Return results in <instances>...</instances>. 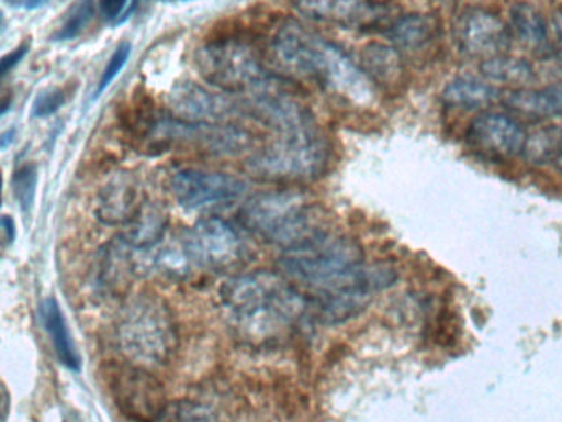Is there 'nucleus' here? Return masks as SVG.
<instances>
[{"mask_svg": "<svg viewBox=\"0 0 562 422\" xmlns=\"http://www.w3.org/2000/svg\"><path fill=\"white\" fill-rule=\"evenodd\" d=\"M278 268L292 284L314 291L318 314L329 323L356 316L395 281L393 269L367 265L359 243L330 232L284 249Z\"/></svg>", "mask_w": 562, "mask_h": 422, "instance_id": "f257e3e1", "label": "nucleus"}, {"mask_svg": "<svg viewBox=\"0 0 562 422\" xmlns=\"http://www.w3.org/2000/svg\"><path fill=\"white\" fill-rule=\"evenodd\" d=\"M220 297L234 330L252 344L281 340L308 310L307 298L278 273L233 276L221 287Z\"/></svg>", "mask_w": 562, "mask_h": 422, "instance_id": "f03ea898", "label": "nucleus"}, {"mask_svg": "<svg viewBox=\"0 0 562 422\" xmlns=\"http://www.w3.org/2000/svg\"><path fill=\"white\" fill-rule=\"evenodd\" d=\"M272 57L297 79L314 80L350 106L369 109L376 102L375 84L342 48L289 21L272 38Z\"/></svg>", "mask_w": 562, "mask_h": 422, "instance_id": "7ed1b4c3", "label": "nucleus"}, {"mask_svg": "<svg viewBox=\"0 0 562 422\" xmlns=\"http://www.w3.org/2000/svg\"><path fill=\"white\" fill-rule=\"evenodd\" d=\"M115 337L126 363L153 371L168 365L177 353V320L164 298L135 295L116 316Z\"/></svg>", "mask_w": 562, "mask_h": 422, "instance_id": "20e7f679", "label": "nucleus"}, {"mask_svg": "<svg viewBox=\"0 0 562 422\" xmlns=\"http://www.w3.org/2000/svg\"><path fill=\"white\" fill-rule=\"evenodd\" d=\"M240 223L262 242L294 248L327 232L323 210L299 190L255 195L240 210Z\"/></svg>", "mask_w": 562, "mask_h": 422, "instance_id": "39448f33", "label": "nucleus"}, {"mask_svg": "<svg viewBox=\"0 0 562 422\" xmlns=\"http://www.w3.org/2000/svg\"><path fill=\"white\" fill-rule=\"evenodd\" d=\"M330 148L321 130L279 135L249 157V175L271 184H307L317 180L329 164Z\"/></svg>", "mask_w": 562, "mask_h": 422, "instance_id": "423d86ee", "label": "nucleus"}, {"mask_svg": "<svg viewBox=\"0 0 562 422\" xmlns=\"http://www.w3.org/2000/svg\"><path fill=\"white\" fill-rule=\"evenodd\" d=\"M194 62L200 76L221 92L249 93L269 80L261 55L239 38L207 42L198 48Z\"/></svg>", "mask_w": 562, "mask_h": 422, "instance_id": "0eeeda50", "label": "nucleus"}, {"mask_svg": "<svg viewBox=\"0 0 562 422\" xmlns=\"http://www.w3.org/2000/svg\"><path fill=\"white\" fill-rule=\"evenodd\" d=\"M183 242L193 265L211 271H231L248 258L249 248L243 235L216 216L196 222Z\"/></svg>", "mask_w": 562, "mask_h": 422, "instance_id": "6e6552de", "label": "nucleus"}, {"mask_svg": "<svg viewBox=\"0 0 562 422\" xmlns=\"http://www.w3.org/2000/svg\"><path fill=\"white\" fill-rule=\"evenodd\" d=\"M113 401L133 422H156L167 412V392L151 371L138 366H115L110 373Z\"/></svg>", "mask_w": 562, "mask_h": 422, "instance_id": "1a4fd4ad", "label": "nucleus"}, {"mask_svg": "<svg viewBox=\"0 0 562 422\" xmlns=\"http://www.w3.org/2000/svg\"><path fill=\"white\" fill-rule=\"evenodd\" d=\"M240 103L249 115L276 130L278 135H294L318 129L311 110L291 93H285L284 89L271 82V79L265 86L249 92L248 99Z\"/></svg>", "mask_w": 562, "mask_h": 422, "instance_id": "9d476101", "label": "nucleus"}, {"mask_svg": "<svg viewBox=\"0 0 562 422\" xmlns=\"http://www.w3.org/2000/svg\"><path fill=\"white\" fill-rule=\"evenodd\" d=\"M170 191L187 210L221 207L248 193V185L220 171L180 170L171 175Z\"/></svg>", "mask_w": 562, "mask_h": 422, "instance_id": "9b49d317", "label": "nucleus"}, {"mask_svg": "<svg viewBox=\"0 0 562 422\" xmlns=\"http://www.w3.org/2000/svg\"><path fill=\"white\" fill-rule=\"evenodd\" d=\"M525 126L508 113L488 112L480 113L467 130V144L486 158L495 160H512L525 152Z\"/></svg>", "mask_w": 562, "mask_h": 422, "instance_id": "f8f14e48", "label": "nucleus"}, {"mask_svg": "<svg viewBox=\"0 0 562 422\" xmlns=\"http://www.w3.org/2000/svg\"><path fill=\"white\" fill-rule=\"evenodd\" d=\"M512 41L509 25L493 12L471 9L458 19L457 42L468 57L483 62L506 54Z\"/></svg>", "mask_w": 562, "mask_h": 422, "instance_id": "ddd939ff", "label": "nucleus"}, {"mask_svg": "<svg viewBox=\"0 0 562 422\" xmlns=\"http://www.w3.org/2000/svg\"><path fill=\"white\" fill-rule=\"evenodd\" d=\"M167 102L171 116L187 123H223L243 109V103L188 80L170 90Z\"/></svg>", "mask_w": 562, "mask_h": 422, "instance_id": "4468645a", "label": "nucleus"}, {"mask_svg": "<svg viewBox=\"0 0 562 422\" xmlns=\"http://www.w3.org/2000/svg\"><path fill=\"white\" fill-rule=\"evenodd\" d=\"M304 18L346 29H367L382 21V5L375 0H291Z\"/></svg>", "mask_w": 562, "mask_h": 422, "instance_id": "2eb2a0df", "label": "nucleus"}, {"mask_svg": "<svg viewBox=\"0 0 562 422\" xmlns=\"http://www.w3.org/2000/svg\"><path fill=\"white\" fill-rule=\"evenodd\" d=\"M138 181L130 174H116L99 195L97 215L106 225H123L132 222L145 203Z\"/></svg>", "mask_w": 562, "mask_h": 422, "instance_id": "dca6fc26", "label": "nucleus"}, {"mask_svg": "<svg viewBox=\"0 0 562 422\" xmlns=\"http://www.w3.org/2000/svg\"><path fill=\"white\" fill-rule=\"evenodd\" d=\"M440 34V22L435 15L414 14L402 15L390 25L386 35L393 47L400 52H420L430 47Z\"/></svg>", "mask_w": 562, "mask_h": 422, "instance_id": "f3484780", "label": "nucleus"}, {"mask_svg": "<svg viewBox=\"0 0 562 422\" xmlns=\"http://www.w3.org/2000/svg\"><path fill=\"white\" fill-rule=\"evenodd\" d=\"M360 67L369 79L375 84L376 89H393L404 79V58L398 48L393 45L372 44L366 45L360 54Z\"/></svg>", "mask_w": 562, "mask_h": 422, "instance_id": "a211bd4d", "label": "nucleus"}, {"mask_svg": "<svg viewBox=\"0 0 562 422\" xmlns=\"http://www.w3.org/2000/svg\"><path fill=\"white\" fill-rule=\"evenodd\" d=\"M502 102L516 115L538 120L554 119L562 116V86L512 90L503 96Z\"/></svg>", "mask_w": 562, "mask_h": 422, "instance_id": "6ab92c4d", "label": "nucleus"}, {"mask_svg": "<svg viewBox=\"0 0 562 422\" xmlns=\"http://www.w3.org/2000/svg\"><path fill=\"white\" fill-rule=\"evenodd\" d=\"M503 99L502 90L485 79L458 77L450 80L441 92V102L451 109L481 110Z\"/></svg>", "mask_w": 562, "mask_h": 422, "instance_id": "aec40b11", "label": "nucleus"}, {"mask_svg": "<svg viewBox=\"0 0 562 422\" xmlns=\"http://www.w3.org/2000/svg\"><path fill=\"white\" fill-rule=\"evenodd\" d=\"M168 215L158 203L146 200L135 219L126 223L122 242L128 248L148 249L158 245L167 233Z\"/></svg>", "mask_w": 562, "mask_h": 422, "instance_id": "412c9836", "label": "nucleus"}, {"mask_svg": "<svg viewBox=\"0 0 562 422\" xmlns=\"http://www.w3.org/2000/svg\"><path fill=\"white\" fill-rule=\"evenodd\" d=\"M480 73L493 86L512 90L528 89L536 79L535 68L528 60L508 54L481 62Z\"/></svg>", "mask_w": 562, "mask_h": 422, "instance_id": "4be33fe9", "label": "nucleus"}, {"mask_svg": "<svg viewBox=\"0 0 562 422\" xmlns=\"http://www.w3.org/2000/svg\"><path fill=\"white\" fill-rule=\"evenodd\" d=\"M509 32L522 47L532 52H549V24L538 9L519 2L509 11Z\"/></svg>", "mask_w": 562, "mask_h": 422, "instance_id": "5701e85b", "label": "nucleus"}, {"mask_svg": "<svg viewBox=\"0 0 562 422\" xmlns=\"http://www.w3.org/2000/svg\"><path fill=\"white\" fill-rule=\"evenodd\" d=\"M41 314L45 331H47L48 336H50L58 359H60L70 371H80L82 363H80V356H78L77 347H75L70 331H68L67 323H65L64 313H61L57 301H55L54 298L45 300L44 303H42Z\"/></svg>", "mask_w": 562, "mask_h": 422, "instance_id": "b1692460", "label": "nucleus"}, {"mask_svg": "<svg viewBox=\"0 0 562 422\" xmlns=\"http://www.w3.org/2000/svg\"><path fill=\"white\" fill-rule=\"evenodd\" d=\"M562 155V125L536 130L526 140L522 157L532 164H555Z\"/></svg>", "mask_w": 562, "mask_h": 422, "instance_id": "393cba45", "label": "nucleus"}, {"mask_svg": "<svg viewBox=\"0 0 562 422\" xmlns=\"http://www.w3.org/2000/svg\"><path fill=\"white\" fill-rule=\"evenodd\" d=\"M95 0H77L70 11L65 14L60 27L54 34V41H74L89 27L92 19L95 18Z\"/></svg>", "mask_w": 562, "mask_h": 422, "instance_id": "a878e982", "label": "nucleus"}, {"mask_svg": "<svg viewBox=\"0 0 562 422\" xmlns=\"http://www.w3.org/2000/svg\"><path fill=\"white\" fill-rule=\"evenodd\" d=\"M12 190L22 210L27 213L31 211L35 200V190H37V167L32 164L19 168L12 178Z\"/></svg>", "mask_w": 562, "mask_h": 422, "instance_id": "bb28decb", "label": "nucleus"}, {"mask_svg": "<svg viewBox=\"0 0 562 422\" xmlns=\"http://www.w3.org/2000/svg\"><path fill=\"white\" fill-rule=\"evenodd\" d=\"M130 55H132V44H130V42H122V44L115 48V52H113L109 64H106L105 73H103L102 79H100L95 97L102 96V93L112 86L113 80L119 77V74L122 73L123 67H125L126 62H128Z\"/></svg>", "mask_w": 562, "mask_h": 422, "instance_id": "cd10ccee", "label": "nucleus"}, {"mask_svg": "<svg viewBox=\"0 0 562 422\" xmlns=\"http://www.w3.org/2000/svg\"><path fill=\"white\" fill-rule=\"evenodd\" d=\"M65 93L61 89L42 90L35 97L34 106H32V116L35 119H44V116L54 115L55 112L64 107Z\"/></svg>", "mask_w": 562, "mask_h": 422, "instance_id": "c85d7f7f", "label": "nucleus"}, {"mask_svg": "<svg viewBox=\"0 0 562 422\" xmlns=\"http://www.w3.org/2000/svg\"><path fill=\"white\" fill-rule=\"evenodd\" d=\"M549 52L562 64V12H555L549 22Z\"/></svg>", "mask_w": 562, "mask_h": 422, "instance_id": "c756f323", "label": "nucleus"}, {"mask_svg": "<svg viewBox=\"0 0 562 422\" xmlns=\"http://www.w3.org/2000/svg\"><path fill=\"white\" fill-rule=\"evenodd\" d=\"M175 422H216V419L201 406L188 404L181 406Z\"/></svg>", "mask_w": 562, "mask_h": 422, "instance_id": "7c9ffc66", "label": "nucleus"}, {"mask_svg": "<svg viewBox=\"0 0 562 422\" xmlns=\"http://www.w3.org/2000/svg\"><path fill=\"white\" fill-rule=\"evenodd\" d=\"M130 0H100V14L106 21L116 22L120 24L123 18V11L128 5Z\"/></svg>", "mask_w": 562, "mask_h": 422, "instance_id": "2f4dec72", "label": "nucleus"}, {"mask_svg": "<svg viewBox=\"0 0 562 422\" xmlns=\"http://www.w3.org/2000/svg\"><path fill=\"white\" fill-rule=\"evenodd\" d=\"M29 48H31V45L29 44L19 45L15 51H12L11 54H8L4 58H2V62H0V76H2V79H4V77L11 73L12 68L18 67V65L24 60Z\"/></svg>", "mask_w": 562, "mask_h": 422, "instance_id": "473e14b6", "label": "nucleus"}, {"mask_svg": "<svg viewBox=\"0 0 562 422\" xmlns=\"http://www.w3.org/2000/svg\"><path fill=\"white\" fill-rule=\"evenodd\" d=\"M50 0H5V4L22 11H37V9L47 5Z\"/></svg>", "mask_w": 562, "mask_h": 422, "instance_id": "72a5a7b5", "label": "nucleus"}, {"mask_svg": "<svg viewBox=\"0 0 562 422\" xmlns=\"http://www.w3.org/2000/svg\"><path fill=\"white\" fill-rule=\"evenodd\" d=\"M2 233H4V246L11 245L18 236V229H15V222L11 216H2Z\"/></svg>", "mask_w": 562, "mask_h": 422, "instance_id": "f704fd0d", "label": "nucleus"}, {"mask_svg": "<svg viewBox=\"0 0 562 422\" xmlns=\"http://www.w3.org/2000/svg\"><path fill=\"white\" fill-rule=\"evenodd\" d=\"M2 422H8L9 415V392L5 386L2 385Z\"/></svg>", "mask_w": 562, "mask_h": 422, "instance_id": "c9c22d12", "label": "nucleus"}, {"mask_svg": "<svg viewBox=\"0 0 562 422\" xmlns=\"http://www.w3.org/2000/svg\"><path fill=\"white\" fill-rule=\"evenodd\" d=\"M12 136H14V130H11V132H9V138L8 133H4V136H2V148L9 147V144H11Z\"/></svg>", "mask_w": 562, "mask_h": 422, "instance_id": "e433bc0d", "label": "nucleus"}, {"mask_svg": "<svg viewBox=\"0 0 562 422\" xmlns=\"http://www.w3.org/2000/svg\"><path fill=\"white\" fill-rule=\"evenodd\" d=\"M161 2H193V0H161Z\"/></svg>", "mask_w": 562, "mask_h": 422, "instance_id": "4c0bfd02", "label": "nucleus"}, {"mask_svg": "<svg viewBox=\"0 0 562 422\" xmlns=\"http://www.w3.org/2000/svg\"><path fill=\"white\" fill-rule=\"evenodd\" d=\"M555 167H558V168H559V170H561V171H562V155H561V158H559V160H558V162H555Z\"/></svg>", "mask_w": 562, "mask_h": 422, "instance_id": "58836bf2", "label": "nucleus"}]
</instances>
